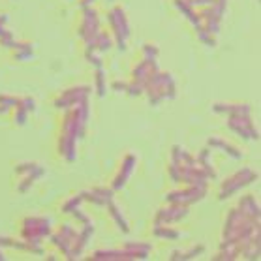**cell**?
Here are the masks:
<instances>
[{
	"instance_id": "cell-18",
	"label": "cell",
	"mask_w": 261,
	"mask_h": 261,
	"mask_svg": "<svg viewBox=\"0 0 261 261\" xmlns=\"http://www.w3.org/2000/svg\"><path fill=\"white\" fill-rule=\"evenodd\" d=\"M154 70H158V62H156V60L141 59L136 66H134V68H132L130 81H134V83H137V85H141L143 89H145V83H147L148 75H150Z\"/></svg>"
},
{
	"instance_id": "cell-41",
	"label": "cell",
	"mask_w": 261,
	"mask_h": 261,
	"mask_svg": "<svg viewBox=\"0 0 261 261\" xmlns=\"http://www.w3.org/2000/svg\"><path fill=\"white\" fill-rule=\"evenodd\" d=\"M145 89H143L141 85L134 83V81H128V87H126V94L132 96V98H137V96H143Z\"/></svg>"
},
{
	"instance_id": "cell-17",
	"label": "cell",
	"mask_w": 261,
	"mask_h": 261,
	"mask_svg": "<svg viewBox=\"0 0 261 261\" xmlns=\"http://www.w3.org/2000/svg\"><path fill=\"white\" fill-rule=\"evenodd\" d=\"M83 199L85 201L92 203L96 207H106L107 203H111L115 199V190L109 186H94V188H90V190H83Z\"/></svg>"
},
{
	"instance_id": "cell-31",
	"label": "cell",
	"mask_w": 261,
	"mask_h": 261,
	"mask_svg": "<svg viewBox=\"0 0 261 261\" xmlns=\"http://www.w3.org/2000/svg\"><path fill=\"white\" fill-rule=\"evenodd\" d=\"M152 235L156 239H166V241H177L180 237V231L173 226H152Z\"/></svg>"
},
{
	"instance_id": "cell-15",
	"label": "cell",
	"mask_w": 261,
	"mask_h": 261,
	"mask_svg": "<svg viewBox=\"0 0 261 261\" xmlns=\"http://www.w3.org/2000/svg\"><path fill=\"white\" fill-rule=\"evenodd\" d=\"M92 261H134L137 255L126 248H101L90 254Z\"/></svg>"
},
{
	"instance_id": "cell-8",
	"label": "cell",
	"mask_w": 261,
	"mask_h": 261,
	"mask_svg": "<svg viewBox=\"0 0 261 261\" xmlns=\"http://www.w3.org/2000/svg\"><path fill=\"white\" fill-rule=\"evenodd\" d=\"M90 94H92V90L89 85H73V87L60 90L59 94L55 96L53 107L59 111H66V109H71L83 101H89Z\"/></svg>"
},
{
	"instance_id": "cell-43",
	"label": "cell",
	"mask_w": 261,
	"mask_h": 261,
	"mask_svg": "<svg viewBox=\"0 0 261 261\" xmlns=\"http://www.w3.org/2000/svg\"><path fill=\"white\" fill-rule=\"evenodd\" d=\"M73 218L77 220L79 224H89V222H92V220L89 218V216H87V213H83V211H81V207L79 208H75V211H73Z\"/></svg>"
},
{
	"instance_id": "cell-48",
	"label": "cell",
	"mask_w": 261,
	"mask_h": 261,
	"mask_svg": "<svg viewBox=\"0 0 261 261\" xmlns=\"http://www.w3.org/2000/svg\"><path fill=\"white\" fill-rule=\"evenodd\" d=\"M94 2H96V0H77V4H79V8H81V10H83V8L94 6Z\"/></svg>"
},
{
	"instance_id": "cell-49",
	"label": "cell",
	"mask_w": 261,
	"mask_h": 261,
	"mask_svg": "<svg viewBox=\"0 0 261 261\" xmlns=\"http://www.w3.org/2000/svg\"><path fill=\"white\" fill-rule=\"evenodd\" d=\"M4 259H6V255H4V250L0 248V261H4Z\"/></svg>"
},
{
	"instance_id": "cell-12",
	"label": "cell",
	"mask_w": 261,
	"mask_h": 261,
	"mask_svg": "<svg viewBox=\"0 0 261 261\" xmlns=\"http://www.w3.org/2000/svg\"><path fill=\"white\" fill-rule=\"evenodd\" d=\"M190 213V207L184 205H173V203H166V207H160L156 211L154 218H152V226H173L182 222Z\"/></svg>"
},
{
	"instance_id": "cell-28",
	"label": "cell",
	"mask_w": 261,
	"mask_h": 261,
	"mask_svg": "<svg viewBox=\"0 0 261 261\" xmlns=\"http://www.w3.org/2000/svg\"><path fill=\"white\" fill-rule=\"evenodd\" d=\"M203 254H205V246L197 244V246H192L188 250H173L171 259H196V257H199Z\"/></svg>"
},
{
	"instance_id": "cell-45",
	"label": "cell",
	"mask_w": 261,
	"mask_h": 261,
	"mask_svg": "<svg viewBox=\"0 0 261 261\" xmlns=\"http://www.w3.org/2000/svg\"><path fill=\"white\" fill-rule=\"evenodd\" d=\"M126 87H128V81H119V79H117V81L111 83V89H113L115 92H124L126 94Z\"/></svg>"
},
{
	"instance_id": "cell-10",
	"label": "cell",
	"mask_w": 261,
	"mask_h": 261,
	"mask_svg": "<svg viewBox=\"0 0 261 261\" xmlns=\"http://www.w3.org/2000/svg\"><path fill=\"white\" fill-rule=\"evenodd\" d=\"M226 10H227V0H218V2H214L211 6L199 8L197 13L201 17L203 30L213 36H218L222 21H224V15H226Z\"/></svg>"
},
{
	"instance_id": "cell-32",
	"label": "cell",
	"mask_w": 261,
	"mask_h": 261,
	"mask_svg": "<svg viewBox=\"0 0 261 261\" xmlns=\"http://www.w3.org/2000/svg\"><path fill=\"white\" fill-rule=\"evenodd\" d=\"M40 178H42V175H38V173H27V175H21L17 180V192L19 194H27V192L36 184V180H40Z\"/></svg>"
},
{
	"instance_id": "cell-34",
	"label": "cell",
	"mask_w": 261,
	"mask_h": 261,
	"mask_svg": "<svg viewBox=\"0 0 261 261\" xmlns=\"http://www.w3.org/2000/svg\"><path fill=\"white\" fill-rule=\"evenodd\" d=\"M19 103V96L12 94H0V115H8L13 111Z\"/></svg>"
},
{
	"instance_id": "cell-39",
	"label": "cell",
	"mask_w": 261,
	"mask_h": 261,
	"mask_svg": "<svg viewBox=\"0 0 261 261\" xmlns=\"http://www.w3.org/2000/svg\"><path fill=\"white\" fill-rule=\"evenodd\" d=\"M85 59H87L89 64L94 66V70L103 68V60H101V55L98 53V51H87V49H85Z\"/></svg>"
},
{
	"instance_id": "cell-46",
	"label": "cell",
	"mask_w": 261,
	"mask_h": 261,
	"mask_svg": "<svg viewBox=\"0 0 261 261\" xmlns=\"http://www.w3.org/2000/svg\"><path fill=\"white\" fill-rule=\"evenodd\" d=\"M214 2H218V0H192V4H194V8H205V6H211V4H214Z\"/></svg>"
},
{
	"instance_id": "cell-33",
	"label": "cell",
	"mask_w": 261,
	"mask_h": 261,
	"mask_svg": "<svg viewBox=\"0 0 261 261\" xmlns=\"http://www.w3.org/2000/svg\"><path fill=\"white\" fill-rule=\"evenodd\" d=\"M94 90L100 98H103L107 92V79H106V70H103V68L94 70Z\"/></svg>"
},
{
	"instance_id": "cell-1",
	"label": "cell",
	"mask_w": 261,
	"mask_h": 261,
	"mask_svg": "<svg viewBox=\"0 0 261 261\" xmlns=\"http://www.w3.org/2000/svg\"><path fill=\"white\" fill-rule=\"evenodd\" d=\"M255 233H259V218H252L248 214H244L239 207H233L227 213L224 229H222V241H233L239 244L254 237Z\"/></svg>"
},
{
	"instance_id": "cell-47",
	"label": "cell",
	"mask_w": 261,
	"mask_h": 261,
	"mask_svg": "<svg viewBox=\"0 0 261 261\" xmlns=\"http://www.w3.org/2000/svg\"><path fill=\"white\" fill-rule=\"evenodd\" d=\"M6 24H8V15H6V13H0V36L8 30Z\"/></svg>"
},
{
	"instance_id": "cell-42",
	"label": "cell",
	"mask_w": 261,
	"mask_h": 261,
	"mask_svg": "<svg viewBox=\"0 0 261 261\" xmlns=\"http://www.w3.org/2000/svg\"><path fill=\"white\" fill-rule=\"evenodd\" d=\"M19 106H23L29 113L36 111V100L32 96H21V98H19Z\"/></svg>"
},
{
	"instance_id": "cell-7",
	"label": "cell",
	"mask_w": 261,
	"mask_h": 261,
	"mask_svg": "<svg viewBox=\"0 0 261 261\" xmlns=\"http://www.w3.org/2000/svg\"><path fill=\"white\" fill-rule=\"evenodd\" d=\"M257 177H259L257 171H254L252 167H243V169H239V171L229 175L224 182L220 184L218 199H229V197H233L241 190H244L246 186H250L254 180H257Z\"/></svg>"
},
{
	"instance_id": "cell-11",
	"label": "cell",
	"mask_w": 261,
	"mask_h": 261,
	"mask_svg": "<svg viewBox=\"0 0 261 261\" xmlns=\"http://www.w3.org/2000/svg\"><path fill=\"white\" fill-rule=\"evenodd\" d=\"M75 239H77V229H75V227L71 226V224H60V226L49 235V243L53 244L55 248L59 250L66 259H70L71 248H73V244H75Z\"/></svg>"
},
{
	"instance_id": "cell-36",
	"label": "cell",
	"mask_w": 261,
	"mask_h": 261,
	"mask_svg": "<svg viewBox=\"0 0 261 261\" xmlns=\"http://www.w3.org/2000/svg\"><path fill=\"white\" fill-rule=\"evenodd\" d=\"M158 55H160V49H158V45H156V43L145 42L141 45V57H143V59L156 60V59H158Z\"/></svg>"
},
{
	"instance_id": "cell-29",
	"label": "cell",
	"mask_w": 261,
	"mask_h": 261,
	"mask_svg": "<svg viewBox=\"0 0 261 261\" xmlns=\"http://www.w3.org/2000/svg\"><path fill=\"white\" fill-rule=\"evenodd\" d=\"M122 248L130 250L137 255V259H147L150 252H152V246L148 243H134V241H128V243L122 244Z\"/></svg>"
},
{
	"instance_id": "cell-14",
	"label": "cell",
	"mask_w": 261,
	"mask_h": 261,
	"mask_svg": "<svg viewBox=\"0 0 261 261\" xmlns=\"http://www.w3.org/2000/svg\"><path fill=\"white\" fill-rule=\"evenodd\" d=\"M136 166H137V156L134 154V152L124 154V158H122L119 164V169H117V173L113 175V180H111V188H113L115 192H119L124 188L126 182L130 180L132 173L136 171Z\"/></svg>"
},
{
	"instance_id": "cell-19",
	"label": "cell",
	"mask_w": 261,
	"mask_h": 261,
	"mask_svg": "<svg viewBox=\"0 0 261 261\" xmlns=\"http://www.w3.org/2000/svg\"><path fill=\"white\" fill-rule=\"evenodd\" d=\"M81 229H77V239H75V244L71 248V257L70 259H79L81 255L85 254V250L89 246L90 239L94 235V224L89 222V224H81Z\"/></svg>"
},
{
	"instance_id": "cell-50",
	"label": "cell",
	"mask_w": 261,
	"mask_h": 261,
	"mask_svg": "<svg viewBox=\"0 0 261 261\" xmlns=\"http://www.w3.org/2000/svg\"><path fill=\"white\" fill-rule=\"evenodd\" d=\"M107 2H113V0H107Z\"/></svg>"
},
{
	"instance_id": "cell-25",
	"label": "cell",
	"mask_w": 261,
	"mask_h": 261,
	"mask_svg": "<svg viewBox=\"0 0 261 261\" xmlns=\"http://www.w3.org/2000/svg\"><path fill=\"white\" fill-rule=\"evenodd\" d=\"M12 55H13V60H19V62H27L34 57V45L30 42H15L12 49Z\"/></svg>"
},
{
	"instance_id": "cell-3",
	"label": "cell",
	"mask_w": 261,
	"mask_h": 261,
	"mask_svg": "<svg viewBox=\"0 0 261 261\" xmlns=\"http://www.w3.org/2000/svg\"><path fill=\"white\" fill-rule=\"evenodd\" d=\"M147 96L148 106H160L162 101L166 100H175L177 96V83L169 71H162L160 68L154 70L148 75L147 83H145V92Z\"/></svg>"
},
{
	"instance_id": "cell-16",
	"label": "cell",
	"mask_w": 261,
	"mask_h": 261,
	"mask_svg": "<svg viewBox=\"0 0 261 261\" xmlns=\"http://www.w3.org/2000/svg\"><path fill=\"white\" fill-rule=\"evenodd\" d=\"M213 111L224 117H237V115H252V107L246 101H216L213 103Z\"/></svg>"
},
{
	"instance_id": "cell-44",
	"label": "cell",
	"mask_w": 261,
	"mask_h": 261,
	"mask_svg": "<svg viewBox=\"0 0 261 261\" xmlns=\"http://www.w3.org/2000/svg\"><path fill=\"white\" fill-rule=\"evenodd\" d=\"M167 175H169V178H171V182L178 184V169H177V166H175L173 162H169V164H167Z\"/></svg>"
},
{
	"instance_id": "cell-38",
	"label": "cell",
	"mask_w": 261,
	"mask_h": 261,
	"mask_svg": "<svg viewBox=\"0 0 261 261\" xmlns=\"http://www.w3.org/2000/svg\"><path fill=\"white\" fill-rule=\"evenodd\" d=\"M196 34H197V40H199L203 45H207V47H216V36L205 32L203 27L201 29H196Z\"/></svg>"
},
{
	"instance_id": "cell-2",
	"label": "cell",
	"mask_w": 261,
	"mask_h": 261,
	"mask_svg": "<svg viewBox=\"0 0 261 261\" xmlns=\"http://www.w3.org/2000/svg\"><path fill=\"white\" fill-rule=\"evenodd\" d=\"M53 233L51 220L45 216H27L21 220L19 239H23L27 244V252L30 254H43V239H49Z\"/></svg>"
},
{
	"instance_id": "cell-20",
	"label": "cell",
	"mask_w": 261,
	"mask_h": 261,
	"mask_svg": "<svg viewBox=\"0 0 261 261\" xmlns=\"http://www.w3.org/2000/svg\"><path fill=\"white\" fill-rule=\"evenodd\" d=\"M207 147L214 148V150H220V152H224V154H227V156H231L233 160H241V158H243V150L239 147H235L233 143L226 141L224 137L211 136L207 139Z\"/></svg>"
},
{
	"instance_id": "cell-6",
	"label": "cell",
	"mask_w": 261,
	"mask_h": 261,
	"mask_svg": "<svg viewBox=\"0 0 261 261\" xmlns=\"http://www.w3.org/2000/svg\"><path fill=\"white\" fill-rule=\"evenodd\" d=\"M101 30V21H100V13L94 6L83 8L81 10V19H79V24L75 32H77V38L85 43V49L87 51H96V36Z\"/></svg>"
},
{
	"instance_id": "cell-9",
	"label": "cell",
	"mask_w": 261,
	"mask_h": 261,
	"mask_svg": "<svg viewBox=\"0 0 261 261\" xmlns=\"http://www.w3.org/2000/svg\"><path fill=\"white\" fill-rule=\"evenodd\" d=\"M208 186H196V184H182L177 190H171L166 194V203L173 205H184V207H192L207 196Z\"/></svg>"
},
{
	"instance_id": "cell-22",
	"label": "cell",
	"mask_w": 261,
	"mask_h": 261,
	"mask_svg": "<svg viewBox=\"0 0 261 261\" xmlns=\"http://www.w3.org/2000/svg\"><path fill=\"white\" fill-rule=\"evenodd\" d=\"M77 143L75 139H71V137H64V136H59L57 137V152H59L60 158H64L66 162H75L77 158Z\"/></svg>"
},
{
	"instance_id": "cell-4",
	"label": "cell",
	"mask_w": 261,
	"mask_h": 261,
	"mask_svg": "<svg viewBox=\"0 0 261 261\" xmlns=\"http://www.w3.org/2000/svg\"><path fill=\"white\" fill-rule=\"evenodd\" d=\"M89 119H90L89 101H83V103L71 107V109H66L62 119H60L59 136L71 137L75 141H81L85 137V132H87Z\"/></svg>"
},
{
	"instance_id": "cell-30",
	"label": "cell",
	"mask_w": 261,
	"mask_h": 261,
	"mask_svg": "<svg viewBox=\"0 0 261 261\" xmlns=\"http://www.w3.org/2000/svg\"><path fill=\"white\" fill-rule=\"evenodd\" d=\"M27 173H38V175H45V167L38 162H21L15 166V175L21 177V175H27Z\"/></svg>"
},
{
	"instance_id": "cell-21",
	"label": "cell",
	"mask_w": 261,
	"mask_h": 261,
	"mask_svg": "<svg viewBox=\"0 0 261 261\" xmlns=\"http://www.w3.org/2000/svg\"><path fill=\"white\" fill-rule=\"evenodd\" d=\"M173 6L177 8L180 15H184V19L194 27V30L203 27L201 17H199V13H197V8H194L192 0H173Z\"/></svg>"
},
{
	"instance_id": "cell-40",
	"label": "cell",
	"mask_w": 261,
	"mask_h": 261,
	"mask_svg": "<svg viewBox=\"0 0 261 261\" xmlns=\"http://www.w3.org/2000/svg\"><path fill=\"white\" fill-rule=\"evenodd\" d=\"M15 34H13L12 30H6L4 34L0 36V47H4V49H10L12 51L13 49V45H15Z\"/></svg>"
},
{
	"instance_id": "cell-26",
	"label": "cell",
	"mask_w": 261,
	"mask_h": 261,
	"mask_svg": "<svg viewBox=\"0 0 261 261\" xmlns=\"http://www.w3.org/2000/svg\"><path fill=\"white\" fill-rule=\"evenodd\" d=\"M197 162H199V166L203 167V171L207 173L208 178H216L218 175H216V169H214L213 166V160H211V148L208 147H203L199 152H197Z\"/></svg>"
},
{
	"instance_id": "cell-35",
	"label": "cell",
	"mask_w": 261,
	"mask_h": 261,
	"mask_svg": "<svg viewBox=\"0 0 261 261\" xmlns=\"http://www.w3.org/2000/svg\"><path fill=\"white\" fill-rule=\"evenodd\" d=\"M83 201H85V199H83V194H81V192H79V194H73V196H70L64 203H62L60 211H62L64 214H71L75 208L81 207V203H83Z\"/></svg>"
},
{
	"instance_id": "cell-37",
	"label": "cell",
	"mask_w": 261,
	"mask_h": 261,
	"mask_svg": "<svg viewBox=\"0 0 261 261\" xmlns=\"http://www.w3.org/2000/svg\"><path fill=\"white\" fill-rule=\"evenodd\" d=\"M12 120H13V124H17V126H23V124H27V120H29V111L24 109L23 106H19L17 103V107L12 111Z\"/></svg>"
},
{
	"instance_id": "cell-23",
	"label": "cell",
	"mask_w": 261,
	"mask_h": 261,
	"mask_svg": "<svg viewBox=\"0 0 261 261\" xmlns=\"http://www.w3.org/2000/svg\"><path fill=\"white\" fill-rule=\"evenodd\" d=\"M106 208H107L109 218L113 220L115 226L119 227L122 233H130V224H128V220H126L124 213L120 211V207H117V205H115V201H111V203H107Z\"/></svg>"
},
{
	"instance_id": "cell-27",
	"label": "cell",
	"mask_w": 261,
	"mask_h": 261,
	"mask_svg": "<svg viewBox=\"0 0 261 261\" xmlns=\"http://www.w3.org/2000/svg\"><path fill=\"white\" fill-rule=\"evenodd\" d=\"M115 43H113V36H111V32L109 30H103L101 29L100 32H98V36H96V45L94 49L98 51L100 55L107 53L109 49L113 47Z\"/></svg>"
},
{
	"instance_id": "cell-24",
	"label": "cell",
	"mask_w": 261,
	"mask_h": 261,
	"mask_svg": "<svg viewBox=\"0 0 261 261\" xmlns=\"http://www.w3.org/2000/svg\"><path fill=\"white\" fill-rule=\"evenodd\" d=\"M237 207L243 211L244 214H248V216H252V218H259V201L255 199V196H252V194H246V196H243L241 199H239Z\"/></svg>"
},
{
	"instance_id": "cell-5",
	"label": "cell",
	"mask_w": 261,
	"mask_h": 261,
	"mask_svg": "<svg viewBox=\"0 0 261 261\" xmlns=\"http://www.w3.org/2000/svg\"><path fill=\"white\" fill-rule=\"evenodd\" d=\"M109 32L113 36V43L119 51H126L128 40H130V21L122 6H113L106 15Z\"/></svg>"
},
{
	"instance_id": "cell-13",
	"label": "cell",
	"mask_w": 261,
	"mask_h": 261,
	"mask_svg": "<svg viewBox=\"0 0 261 261\" xmlns=\"http://www.w3.org/2000/svg\"><path fill=\"white\" fill-rule=\"evenodd\" d=\"M227 128L237 134L243 139L248 141H257L259 139V130L252 120V115H237V117H227Z\"/></svg>"
}]
</instances>
